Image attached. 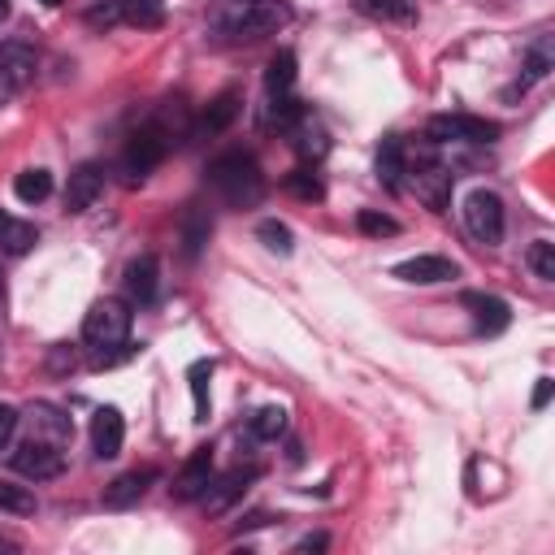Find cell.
<instances>
[{
  "mask_svg": "<svg viewBox=\"0 0 555 555\" xmlns=\"http://www.w3.org/2000/svg\"><path fill=\"white\" fill-rule=\"evenodd\" d=\"M208 186L230 208H251L264 195V173L247 152H221L217 160H208Z\"/></svg>",
  "mask_w": 555,
  "mask_h": 555,
  "instance_id": "obj_1",
  "label": "cell"
},
{
  "mask_svg": "<svg viewBox=\"0 0 555 555\" xmlns=\"http://www.w3.org/2000/svg\"><path fill=\"white\" fill-rule=\"evenodd\" d=\"M130 304L126 299H100V304H91V312L82 317V343L91 347V356L104 364V360H113L121 347H126V338H130Z\"/></svg>",
  "mask_w": 555,
  "mask_h": 555,
  "instance_id": "obj_2",
  "label": "cell"
},
{
  "mask_svg": "<svg viewBox=\"0 0 555 555\" xmlns=\"http://www.w3.org/2000/svg\"><path fill=\"white\" fill-rule=\"evenodd\" d=\"M403 173L412 178V191H416V199H425L434 212H442L447 208V199H451V169L438 160V152H434V143L425 139V143H416V152L403 143Z\"/></svg>",
  "mask_w": 555,
  "mask_h": 555,
  "instance_id": "obj_3",
  "label": "cell"
},
{
  "mask_svg": "<svg viewBox=\"0 0 555 555\" xmlns=\"http://www.w3.org/2000/svg\"><path fill=\"white\" fill-rule=\"evenodd\" d=\"M286 17H291V13H286V4H278V0H247V4H238L230 17H221L217 26H221L230 39L251 43V39L273 35V30L286 22Z\"/></svg>",
  "mask_w": 555,
  "mask_h": 555,
  "instance_id": "obj_4",
  "label": "cell"
},
{
  "mask_svg": "<svg viewBox=\"0 0 555 555\" xmlns=\"http://www.w3.org/2000/svg\"><path fill=\"white\" fill-rule=\"evenodd\" d=\"M165 152H169V130H165V126L152 117V121H143V126H139V130L126 139L121 169L130 173V182H134V178L143 182V178H147V173H152V169L165 160Z\"/></svg>",
  "mask_w": 555,
  "mask_h": 555,
  "instance_id": "obj_5",
  "label": "cell"
},
{
  "mask_svg": "<svg viewBox=\"0 0 555 555\" xmlns=\"http://www.w3.org/2000/svg\"><path fill=\"white\" fill-rule=\"evenodd\" d=\"M464 225L481 247H499L503 243V199L486 186L464 195Z\"/></svg>",
  "mask_w": 555,
  "mask_h": 555,
  "instance_id": "obj_6",
  "label": "cell"
},
{
  "mask_svg": "<svg viewBox=\"0 0 555 555\" xmlns=\"http://www.w3.org/2000/svg\"><path fill=\"white\" fill-rule=\"evenodd\" d=\"M35 69H39L35 48L22 43V39H4L0 43V104L17 100L35 82Z\"/></svg>",
  "mask_w": 555,
  "mask_h": 555,
  "instance_id": "obj_7",
  "label": "cell"
},
{
  "mask_svg": "<svg viewBox=\"0 0 555 555\" xmlns=\"http://www.w3.org/2000/svg\"><path fill=\"white\" fill-rule=\"evenodd\" d=\"M9 464H13V473H17V477H26V481H48V477H56V473L65 468V451H61V447H52V442L22 438V442H17V451L9 455Z\"/></svg>",
  "mask_w": 555,
  "mask_h": 555,
  "instance_id": "obj_8",
  "label": "cell"
},
{
  "mask_svg": "<svg viewBox=\"0 0 555 555\" xmlns=\"http://www.w3.org/2000/svg\"><path fill=\"white\" fill-rule=\"evenodd\" d=\"M499 134L494 121L468 113H442L429 121V143H490Z\"/></svg>",
  "mask_w": 555,
  "mask_h": 555,
  "instance_id": "obj_9",
  "label": "cell"
},
{
  "mask_svg": "<svg viewBox=\"0 0 555 555\" xmlns=\"http://www.w3.org/2000/svg\"><path fill=\"white\" fill-rule=\"evenodd\" d=\"M22 425H26V438H35V442H52V447H69V438H74V425H69V416L61 412V408H52V403H30L26 412H22Z\"/></svg>",
  "mask_w": 555,
  "mask_h": 555,
  "instance_id": "obj_10",
  "label": "cell"
},
{
  "mask_svg": "<svg viewBox=\"0 0 555 555\" xmlns=\"http://www.w3.org/2000/svg\"><path fill=\"white\" fill-rule=\"evenodd\" d=\"M212 481V451L208 447H195L191 460L182 464V473L173 477V499L178 503H195Z\"/></svg>",
  "mask_w": 555,
  "mask_h": 555,
  "instance_id": "obj_11",
  "label": "cell"
},
{
  "mask_svg": "<svg viewBox=\"0 0 555 555\" xmlns=\"http://www.w3.org/2000/svg\"><path fill=\"white\" fill-rule=\"evenodd\" d=\"M455 273H460V264L447 260V256H412V260H399V264H395V278H399V282H416V286L451 282Z\"/></svg>",
  "mask_w": 555,
  "mask_h": 555,
  "instance_id": "obj_12",
  "label": "cell"
},
{
  "mask_svg": "<svg viewBox=\"0 0 555 555\" xmlns=\"http://www.w3.org/2000/svg\"><path fill=\"white\" fill-rule=\"evenodd\" d=\"M104 191V169L100 165H78L65 182V212H87L95 204V195Z\"/></svg>",
  "mask_w": 555,
  "mask_h": 555,
  "instance_id": "obj_13",
  "label": "cell"
},
{
  "mask_svg": "<svg viewBox=\"0 0 555 555\" xmlns=\"http://www.w3.org/2000/svg\"><path fill=\"white\" fill-rule=\"evenodd\" d=\"M121 442H126V421H121V412H117V408H100V412L91 416V451H95V460H113V455L121 451Z\"/></svg>",
  "mask_w": 555,
  "mask_h": 555,
  "instance_id": "obj_14",
  "label": "cell"
},
{
  "mask_svg": "<svg viewBox=\"0 0 555 555\" xmlns=\"http://www.w3.org/2000/svg\"><path fill=\"white\" fill-rule=\"evenodd\" d=\"M156 291H160V264H156V256L130 260L126 264V299L139 304V308H147L156 299Z\"/></svg>",
  "mask_w": 555,
  "mask_h": 555,
  "instance_id": "obj_15",
  "label": "cell"
},
{
  "mask_svg": "<svg viewBox=\"0 0 555 555\" xmlns=\"http://www.w3.org/2000/svg\"><path fill=\"white\" fill-rule=\"evenodd\" d=\"M251 477H256L251 468H247V473H243V468H234V473H225V477H212V481H208V490L199 494V503H204L212 516H221V512H225V507L247 490V481H251Z\"/></svg>",
  "mask_w": 555,
  "mask_h": 555,
  "instance_id": "obj_16",
  "label": "cell"
},
{
  "mask_svg": "<svg viewBox=\"0 0 555 555\" xmlns=\"http://www.w3.org/2000/svg\"><path fill=\"white\" fill-rule=\"evenodd\" d=\"M464 308H473L477 334H499L512 321V312H507V304L499 295H464Z\"/></svg>",
  "mask_w": 555,
  "mask_h": 555,
  "instance_id": "obj_17",
  "label": "cell"
},
{
  "mask_svg": "<svg viewBox=\"0 0 555 555\" xmlns=\"http://www.w3.org/2000/svg\"><path fill=\"white\" fill-rule=\"evenodd\" d=\"M152 481H156V468H134V473L117 477V481L104 490V507H130V503H139Z\"/></svg>",
  "mask_w": 555,
  "mask_h": 555,
  "instance_id": "obj_18",
  "label": "cell"
},
{
  "mask_svg": "<svg viewBox=\"0 0 555 555\" xmlns=\"http://www.w3.org/2000/svg\"><path fill=\"white\" fill-rule=\"evenodd\" d=\"M39 243V230L30 221H17L9 212H0V251L4 256H26Z\"/></svg>",
  "mask_w": 555,
  "mask_h": 555,
  "instance_id": "obj_19",
  "label": "cell"
},
{
  "mask_svg": "<svg viewBox=\"0 0 555 555\" xmlns=\"http://www.w3.org/2000/svg\"><path fill=\"white\" fill-rule=\"evenodd\" d=\"M377 178H382L390 191L403 186V139H399V134H386V139H382V147H377Z\"/></svg>",
  "mask_w": 555,
  "mask_h": 555,
  "instance_id": "obj_20",
  "label": "cell"
},
{
  "mask_svg": "<svg viewBox=\"0 0 555 555\" xmlns=\"http://www.w3.org/2000/svg\"><path fill=\"white\" fill-rule=\"evenodd\" d=\"M264 87H269L273 100H278V95H291V87H295V52H291V48L273 52V61H269V69H264Z\"/></svg>",
  "mask_w": 555,
  "mask_h": 555,
  "instance_id": "obj_21",
  "label": "cell"
},
{
  "mask_svg": "<svg viewBox=\"0 0 555 555\" xmlns=\"http://www.w3.org/2000/svg\"><path fill=\"white\" fill-rule=\"evenodd\" d=\"M13 195H17L22 204H43V199L52 195V173H48V169H22V173L13 178Z\"/></svg>",
  "mask_w": 555,
  "mask_h": 555,
  "instance_id": "obj_22",
  "label": "cell"
},
{
  "mask_svg": "<svg viewBox=\"0 0 555 555\" xmlns=\"http://www.w3.org/2000/svg\"><path fill=\"white\" fill-rule=\"evenodd\" d=\"M364 17H377V22H416V4L412 0H351Z\"/></svg>",
  "mask_w": 555,
  "mask_h": 555,
  "instance_id": "obj_23",
  "label": "cell"
},
{
  "mask_svg": "<svg viewBox=\"0 0 555 555\" xmlns=\"http://www.w3.org/2000/svg\"><path fill=\"white\" fill-rule=\"evenodd\" d=\"M234 113H238V95H234V91H225V95H217V100L208 104V113L199 117V126H195V134H217V130H225V126L234 121Z\"/></svg>",
  "mask_w": 555,
  "mask_h": 555,
  "instance_id": "obj_24",
  "label": "cell"
},
{
  "mask_svg": "<svg viewBox=\"0 0 555 555\" xmlns=\"http://www.w3.org/2000/svg\"><path fill=\"white\" fill-rule=\"evenodd\" d=\"M247 429H251V438H260V442H278V438L286 434V408H278V403L260 408V412L247 421Z\"/></svg>",
  "mask_w": 555,
  "mask_h": 555,
  "instance_id": "obj_25",
  "label": "cell"
},
{
  "mask_svg": "<svg viewBox=\"0 0 555 555\" xmlns=\"http://www.w3.org/2000/svg\"><path fill=\"white\" fill-rule=\"evenodd\" d=\"M117 17L147 30V26H160L165 9H160V0H117Z\"/></svg>",
  "mask_w": 555,
  "mask_h": 555,
  "instance_id": "obj_26",
  "label": "cell"
},
{
  "mask_svg": "<svg viewBox=\"0 0 555 555\" xmlns=\"http://www.w3.org/2000/svg\"><path fill=\"white\" fill-rule=\"evenodd\" d=\"M208 377H212V360H195L191 364V399H195V421H208Z\"/></svg>",
  "mask_w": 555,
  "mask_h": 555,
  "instance_id": "obj_27",
  "label": "cell"
},
{
  "mask_svg": "<svg viewBox=\"0 0 555 555\" xmlns=\"http://www.w3.org/2000/svg\"><path fill=\"white\" fill-rule=\"evenodd\" d=\"M551 74V39H538L533 48H529V56H525V78H520V91L529 87V82H542Z\"/></svg>",
  "mask_w": 555,
  "mask_h": 555,
  "instance_id": "obj_28",
  "label": "cell"
},
{
  "mask_svg": "<svg viewBox=\"0 0 555 555\" xmlns=\"http://www.w3.org/2000/svg\"><path fill=\"white\" fill-rule=\"evenodd\" d=\"M0 512H13V516H30V512H35V494H30L26 486L0 481Z\"/></svg>",
  "mask_w": 555,
  "mask_h": 555,
  "instance_id": "obj_29",
  "label": "cell"
},
{
  "mask_svg": "<svg viewBox=\"0 0 555 555\" xmlns=\"http://www.w3.org/2000/svg\"><path fill=\"white\" fill-rule=\"evenodd\" d=\"M529 269L542 278V282H555V243H546V238H538V243H529Z\"/></svg>",
  "mask_w": 555,
  "mask_h": 555,
  "instance_id": "obj_30",
  "label": "cell"
},
{
  "mask_svg": "<svg viewBox=\"0 0 555 555\" xmlns=\"http://www.w3.org/2000/svg\"><path fill=\"white\" fill-rule=\"evenodd\" d=\"M356 225H360L364 234H373V238H382V234H399V221L386 217V212H373V208H364V212L356 217Z\"/></svg>",
  "mask_w": 555,
  "mask_h": 555,
  "instance_id": "obj_31",
  "label": "cell"
},
{
  "mask_svg": "<svg viewBox=\"0 0 555 555\" xmlns=\"http://www.w3.org/2000/svg\"><path fill=\"white\" fill-rule=\"evenodd\" d=\"M286 191L299 195V199H321V182H317L312 169H295V173L286 178Z\"/></svg>",
  "mask_w": 555,
  "mask_h": 555,
  "instance_id": "obj_32",
  "label": "cell"
},
{
  "mask_svg": "<svg viewBox=\"0 0 555 555\" xmlns=\"http://www.w3.org/2000/svg\"><path fill=\"white\" fill-rule=\"evenodd\" d=\"M208 230H212V221L195 208V212H191V221H186V234H182V238H186V256H195V251L208 243Z\"/></svg>",
  "mask_w": 555,
  "mask_h": 555,
  "instance_id": "obj_33",
  "label": "cell"
},
{
  "mask_svg": "<svg viewBox=\"0 0 555 555\" xmlns=\"http://www.w3.org/2000/svg\"><path fill=\"white\" fill-rule=\"evenodd\" d=\"M260 238H264V247L269 251H282V256H291V230L282 225V221H260Z\"/></svg>",
  "mask_w": 555,
  "mask_h": 555,
  "instance_id": "obj_34",
  "label": "cell"
},
{
  "mask_svg": "<svg viewBox=\"0 0 555 555\" xmlns=\"http://www.w3.org/2000/svg\"><path fill=\"white\" fill-rule=\"evenodd\" d=\"M17 421H22V412L9 408V403H0V451H9V442L17 438Z\"/></svg>",
  "mask_w": 555,
  "mask_h": 555,
  "instance_id": "obj_35",
  "label": "cell"
},
{
  "mask_svg": "<svg viewBox=\"0 0 555 555\" xmlns=\"http://www.w3.org/2000/svg\"><path fill=\"white\" fill-rule=\"evenodd\" d=\"M551 390H555V382H551V377H538V386H533V408H546V403H551Z\"/></svg>",
  "mask_w": 555,
  "mask_h": 555,
  "instance_id": "obj_36",
  "label": "cell"
},
{
  "mask_svg": "<svg viewBox=\"0 0 555 555\" xmlns=\"http://www.w3.org/2000/svg\"><path fill=\"white\" fill-rule=\"evenodd\" d=\"M4 17H9V0H0V22H4Z\"/></svg>",
  "mask_w": 555,
  "mask_h": 555,
  "instance_id": "obj_37",
  "label": "cell"
},
{
  "mask_svg": "<svg viewBox=\"0 0 555 555\" xmlns=\"http://www.w3.org/2000/svg\"><path fill=\"white\" fill-rule=\"evenodd\" d=\"M39 4H61V0H39Z\"/></svg>",
  "mask_w": 555,
  "mask_h": 555,
  "instance_id": "obj_38",
  "label": "cell"
},
{
  "mask_svg": "<svg viewBox=\"0 0 555 555\" xmlns=\"http://www.w3.org/2000/svg\"><path fill=\"white\" fill-rule=\"evenodd\" d=\"M234 4H247V0H234Z\"/></svg>",
  "mask_w": 555,
  "mask_h": 555,
  "instance_id": "obj_39",
  "label": "cell"
}]
</instances>
